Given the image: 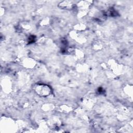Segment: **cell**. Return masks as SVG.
<instances>
[{
	"mask_svg": "<svg viewBox=\"0 0 133 133\" xmlns=\"http://www.w3.org/2000/svg\"><path fill=\"white\" fill-rule=\"evenodd\" d=\"M35 92L41 96H47L50 93L51 89L49 86L46 84H37L34 87Z\"/></svg>",
	"mask_w": 133,
	"mask_h": 133,
	"instance_id": "1",
	"label": "cell"
}]
</instances>
